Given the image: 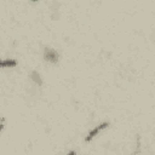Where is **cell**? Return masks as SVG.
<instances>
[{
    "instance_id": "obj_4",
    "label": "cell",
    "mask_w": 155,
    "mask_h": 155,
    "mask_svg": "<svg viewBox=\"0 0 155 155\" xmlns=\"http://www.w3.org/2000/svg\"><path fill=\"white\" fill-rule=\"evenodd\" d=\"M31 74L35 76V78H33V79L35 80V82H36V84H39V85H41V80H40V76H38V74H36L35 71H33Z\"/></svg>"
},
{
    "instance_id": "obj_3",
    "label": "cell",
    "mask_w": 155,
    "mask_h": 155,
    "mask_svg": "<svg viewBox=\"0 0 155 155\" xmlns=\"http://www.w3.org/2000/svg\"><path fill=\"white\" fill-rule=\"evenodd\" d=\"M0 64L2 68H10V67H16L17 62L15 59H4V61H1Z\"/></svg>"
},
{
    "instance_id": "obj_5",
    "label": "cell",
    "mask_w": 155,
    "mask_h": 155,
    "mask_svg": "<svg viewBox=\"0 0 155 155\" xmlns=\"http://www.w3.org/2000/svg\"><path fill=\"white\" fill-rule=\"evenodd\" d=\"M33 1H38V0H33Z\"/></svg>"
},
{
    "instance_id": "obj_2",
    "label": "cell",
    "mask_w": 155,
    "mask_h": 155,
    "mask_svg": "<svg viewBox=\"0 0 155 155\" xmlns=\"http://www.w3.org/2000/svg\"><path fill=\"white\" fill-rule=\"evenodd\" d=\"M44 57L46 61L48 62H52V63H56L57 59H58V54L52 48H45V52H44Z\"/></svg>"
},
{
    "instance_id": "obj_1",
    "label": "cell",
    "mask_w": 155,
    "mask_h": 155,
    "mask_svg": "<svg viewBox=\"0 0 155 155\" xmlns=\"http://www.w3.org/2000/svg\"><path fill=\"white\" fill-rule=\"evenodd\" d=\"M108 126H109V122H102L101 125L96 126L93 130H91V131H90V133L87 134V137L85 138V140H86V142H91L93 137H96V136H97L102 130H104V128H105V127H108Z\"/></svg>"
}]
</instances>
